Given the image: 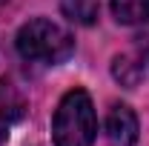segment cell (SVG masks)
<instances>
[{"mask_svg":"<svg viewBox=\"0 0 149 146\" xmlns=\"http://www.w3.org/2000/svg\"><path fill=\"white\" fill-rule=\"evenodd\" d=\"M97 135V117L89 92L72 89L63 95L52 120L55 146H92Z\"/></svg>","mask_w":149,"mask_h":146,"instance_id":"obj_1","label":"cell"},{"mask_svg":"<svg viewBox=\"0 0 149 146\" xmlns=\"http://www.w3.org/2000/svg\"><path fill=\"white\" fill-rule=\"evenodd\" d=\"M17 52L23 60L55 66L74 52V40L63 26L46 17H35L17 32Z\"/></svg>","mask_w":149,"mask_h":146,"instance_id":"obj_2","label":"cell"},{"mask_svg":"<svg viewBox=\"0 0 149 146\" xmlns=\"http://www.w3.org/2000/svg\"><path fill=\"white\" fill-rule=\"evenodd\" d=\"M138 117L129 106L118 103L112 106L109 117H106V138L112 146H135L138 143Z\"/></svg>","mask_w":149,"mask_h":146,"instance_id":"obj_3","label":"cell"},{"mask_svg":"<svg viewBox=\"0 0 149 146\" xmlns=\"http://www.w3.org/2000/svg\"><path fill=\"white\" fill-rule=\"evenodd\" d=\"M23 109H26V103H23L20 92L9 80H0V140L9 135L12 123H17L23 117Z\"/></svg>","mask_w":149,"mask_h":146,"instance_id":"obj_4","label":"cell"},{"mask_svg":"<svg viewBox=\"0 0 149 146\" xmlns=\"http://www.w3.org/2000/svg\"><path fill=\"white\" fill-rule=\"evenodd\" d=\"M112 15L123 26H138L149 20V0H112Z\"/></svg>","mask_w":149,"mask_h":146,"instance_id":"obj_5","label":"cell"},{"mask_svg":"<svg viewBox=\"0 0 149 146\" xmlns=\"http://www.w3.org/2000/svg\"><path fill=\"white\" fill-rule=\"evenodd\" d=\"M63 15L72 20V23H80V26H92L97 20V9H100V0H63L60 3Z\"/></svg>","mask_w":149,"mask_h":146,"instance_id":"obj_6","label":"cell"}]
</instances>
